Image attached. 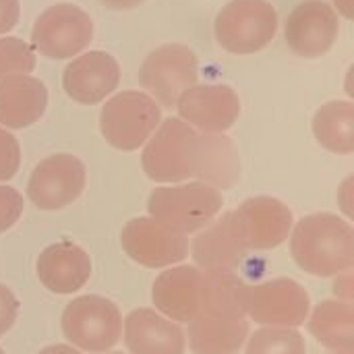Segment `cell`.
I'll return each instance as SVG.
<instances>
[{"mask_svg":"<svg viewBox=\"0 0 354 354\" xmlns=\"http://www.w3.org/2000/svg\"><path fill=\"white\" fill-rule=\"evenodd\" d=\"M309 332L336 354L354 353V309L351 301H322L311 317Z\"/></svg>","mask_w":354,"mask_h":354,"instance_id":"obj_22","label":"cell"},{"mask_svg":"<svg viewBox=\"0 0 354 354\" xmlns=\"http://www.w3.org/2000/svg\"><path fill=\"white\" fill-rule=\"evenodd\" d=\"M23 214V197L17 189L0 185V234L15 226Z\"/></svg>","mask_w":354,"mask_h":354,"instance_id":"obj_27","label":"cell"},{"mask_svg":"<svg viewBox=\"0 0 354 354\" xmlns=\"http://www.w3.org/2000/svg\"><path fill=\"white\" fill-rule=\"evenodd\" d=\"M197 56L183 44H164L156 48L141 64V85L164 106H176L178 97L197 83Z\"/></svg>","mask_w":354,"mask_h":354,"instance_id":"obj_9","label":"cell"},{"mask_svg":"<svg viewBox=\"0 0 354 354\" xmlns=\"http://www.w3.org/2000/svg\"><path fill=\"white\" fill-rule=\"evenodd\" d=\"M39 282L54 295H73L81 290L91 276L87 251L71 241L46 247L35 263Z\"/></svg>","mask_w":354,"mask_h":354,"instance_id":"obj_18","label":"cell"},{"mask_svg":"<svg viewBox=\"0 0 354 354\" xmlns=\"http://www.w3.org/2000/svg\"><path fill=\"white\" fill-rule=\"evenodd\" d=\"M39 354H81L79 351H75L73 346H66V344H52L44 351H39Z\"/></svg>","mask_w":354,"mask_h":354,"instance_id":"obj_31","label":"cell"},{"mask_svg":"<svg viewBox=\"0 0 354 354\" xmlns=\"http://www.w3.org/2000/svg\"><path fill=\"white\" fill-rule=\"evenodd\" d=\"M62 334L81 351L106 353L120 340L122 315L110 299L79 297L62 313Z\"/></svg>","mask_w":354,"mask_h":354,"instance_id":"obj_7","label":"cell"},{"mask_svg":"<svg viewBox=\"0 0 354 354\" xmlns=\"http://www.w3.org/2000/svg\"><path fill=\"white\" fill-rule=\"evenodd\" d=\"M124 342L133 354H185V332L153 309H135L124 319Z\"/></svg>","mask_w":354,"mask_h":354,"instance_id":"obj_19","label":"cell"},{"mask_svg":"<svg viewBox=\"0 0 354 354\" xmlns=\"http://www.w3.org/2000/svg\"><path fill=\"white\" fill-rule=\"evenodd\" d=\"M48 106L46 85L27 75H12L0 81V124L25 129L37 122Z\"/></svg>","mask_w":354,"mask_h":354,"instance_id":"obj_21","label":"cell"},{"mask_svg":"<svg viewBox=\"0 0 354 354\" xmlns=\"http://www.w3.org/2000/svg\"><path fill=\"white\" fill-rule=\"evenodd\" d=\"M0 354H4V351H2V348H0Z\"/></svg>","mask_w":354,"mask_h":354,"instance_id":"obj_33","label":"cell"},{"mask_svg":"<svg viewBox=\"0 0 354 354\" xmlns=\"http://www.w3.org/2000/svg\"><path fill=\"white\" fill-rule=\"evenodd\" d=\"M21 15L19 0H0V35L10 31Z\"/></svg>","mask_w":354,"mask_h":354,"instance_id":"obj_29","label":"cell"},{"mask_svg":"<svg viewBox=\"0 0 354 354\" xmlns=\"http://www.w3.org/2000/svg\"><path fill=\"white\" fill-rule=\"evenodd\" d=\"M313 133L322 147L334 153L354 151V106L351 102H330L313 118Z\"/></svg>","mask_w":354,"mask_h":354,"instance_id":"obj_23","label":"cell"},{"mask_svg":"<svg viewBox=\"0 0 354 354\" xmlns=\"http://www.w3.org/2000/svg\"><path fill=\"white\" fill-rule=\"evenodd\" d=\"M178 114L207 135L228 131L239 114L241 100L228 85H193L176 102Z\"/></svg>","mask_w":354,"mask_h":354,"instance_id":"obj_15","label":"cell"},{"mask_svg":"<svg viewBox=\"0 0 354 354\" xmlns=\"http://www.w3.org/2000/svg\"><path fill=\"white\" fill-rule=\"evenodd\" d=\"M21 147L15 135L0 129V180H10L19 172Z\"/></svg>","mask_w":354,"mask_h":354,"instance_id":"obj_26","label":"cell"},{"mask_svg":"<svg viewBox=\"0 0 354 354\" xmlns=\"http://www.w3.org/2000/svg\"><path fill=\"white\" fill-rule=\"evenodd\" d=\"M85 183V164L71 153H56L33 168L27 183V195L37 209H62L81 197Z\"/></svg>","mask_w":354,"mask_h":354,"instance_id":"obj_11","label":"cell"},{"mask_svg":"<svg viewBox=\"0 0 354 354\" xmlns=\"http://www.w3.org/2000/svg\"><path fill=\"white\" fill-rule=\"evenodd\" d=\"M160 118L162 112L153 97L129 89L106 102L100 114V131L112 147L135 151L151 137Z\"/></svg>","mask_w":354,"mask_h":354,"instance_id":"obj_6","label":"cell"},{"mask_svg":"<svg viewBox=\"0 0 354 354\" xmlns=\"http://www.w3.org/2000/svg\"><path fill=\"white\" fill-rule=\"evenodd\" d=\"M216 39L232 54L263 50L278 31V12L268 0H232L216 17Z\"/></svg>","mask_w":354,"mask_h":354,"instance_id":"obj_5","label":"cell"},{"mask_svg":"<svg viewBox=\"0 0 354 354\" xmlns=\"http://www.w3.org/2000/svg\"><path fill=\"white\" fill-rule=\"evenodd\" d=\"M100 2L108 8H135L143 0H100Z\"/></svg>","mask_w":354,"mask_h":354,"instance_id":"obj_30","label":"cell"},{"mask_svg":"<svg viewBox=\"0 0 354 354\" xmlns=\"http://www.w3.org/2000/svg\"><path fill=\"white\" fill-rule=\"evenodd\" d=\"M305 338L295 328L257 330L247 344V354H305Z\"/></svg>","mask_w":354,"mask_h":354,"instance_id":"obj_24","label":"cell"},{"mask_svg":"<svg viewBox=\"0 0 354 354\" xmlns=\"http://www.w3.org/2000/svg\"><path fill=\"white\" fill-rule=\"evenodd\" d=\"M124 253L139 266L158 270L168 268L187 257V234L162 224L151 216H139L124 224L120 232Z\"/></svg>","mask_w":354,"mask_h":354,"instance_id":"obj_12","label":"cell"},{"mask_svg":"<svg viewBox=\"0 0 354 354\" xmlns=\"http://www.w3.org/2000/svg\"><path fill=\"white\" fill-rule=\"evenodd\" d=\"M17 315H19L17 297L10 292V288L0 284V336H4L15 326Z\"/></svg>","mask_w":354,"mask_h":354,"instance_id":"obj_28","label":"cell"},{"mask_svg":"<svg viewBox=\"0 0 354 354\" xmlns=\"http://www.w3.org/2000/svg\"><path fill=\"white\" fill-rule=\"evenodd\" d=\"M309 307V295L297 280L278 278L247 286L245 309L257 324L272 328H297L307 322Z\"/></svg>","mask_w":354,"mask_h":354,"instance_id":"obj_10","label":"cell"},{"mask_svg":"<svg viewBox=\"0 0 354 354\" xmlns=\"http://www.w3.org/2000/svg\"><path fill=\"white\" fill-rule=\"evenodd\" d=\"M35 68L33 50L19 37L0 39V81L12 75H27Z\"/></svg>","mask_w":354,"mask_h":354,"instance_id":"obj_25","label":"cell"},{"mask_svg":"<svg viewBox=\"0 0 354 354\" xmlns=\"http://www.w3.org/2000/svg\"><path fill=\"white\" fill-rule=\"evenodd\" d=\"M193 259L199 270H228L236 272L247 259V247L243 245L232 212L224 214L220 220L205 226V230L193 241Z\"/></svg>","mask_w":354,"mask_h":354,"instance_id":"obj_20","label":"cell"},{"mask_svg":"<svg viewBox=\"0 0 354 354\" xmlns=\"http://www.w3.org/2000/svg\"><path fill=\"white\" fill-rule=\"evenodd\" d=\"M247 284L236 272L203 270V301L189 324L193 354H236L249 338Z\"/></svg>","mask_w":354,"mask_h":354,"instance_id":"obj_2","label":"cell"},{"mask_svg":"<svg viewBox=\"0 0 354 354\" xmlns=\"http://www.w3.org/2000/svg\"><path fill=\"white\" fill-rule=\"evenodd\" d=\"M340 8V12L346 17V19H353L354 10H353V0H334Z\"/></svg>","mask_w":354,"mask_h":354,"instance_id":"obj_32","label":"cell"},{"mask_svg":"<svg viewBox=\"0 0 354 354\" xmlns=\"http://www.w3.org/2000/svg\"><path fill=\"white\" fill-rule=\"evenodd\" d=\"M120 81L118 60L106 52H87L62 73V87L79 104L93 106L108 97Z\"/></svg>","mask_w":354,"mask_h":354,"instance_id":"obj_17","label":"cell"},{"mask_svg":"<svg viewBox=\"0 0 354 354\" xmlns=\"http://www.w3.org/2000/svg\"><path fill=\"white\" fill-rule=\"evenodd\" d=\"M236 232L247 251L280 247L292 230V212L276 197H251L232 212Z\"/></svg>","mask_w":354,"mask_h":354,"instance_id":"obj_13","label":"cell"},{"mask_svg":"<svg viewBox=\"0 0 354 354\" xmlns=\"http://www.w3.org/2000/svg\"><path fill=\"white\" fill-rule=\"evenodd\" d=\"M110 354H122V353H110Z\"/></svg>","mask_w":354,"mask_h":354,"instance_id":"obj_34","label":"cell"},{"mask_svg":"<svg viewBox=\"0 0 354 354\" xmlns=\"http://www.w3.org/2000/svg\"><path fill=\"white\" fill-rule=\"evenodd\" d=\"M151 301L170 322L191 324L203 301V270L195 266H176L158 276L151 288Z\"/></svg>","mask_w":354,"mask_h":354,"instance_id":"obj_16","label":"cell"},{"mask_svg":"<svg viewBox=\"0 0 354 354\" xmlns=\"http://www.w3.org/2000/svg\"><path fill=\"white\" fill-rule=\"evenodd\" d=\"M141 164L156 183L199 178L214 189H230L241 176L234 143L224 135H199L180 118H168L143 149Z\"/></svg>","mask_w":354,"mask_h":354,"instance_id":"obj_1","label":"cell"},{"mask_svg":"<svg viewBox=\"0 0 354 354\" xmlns=\"http://www.w3.org/2000/svg\"><path fill=\"white\" fill-rule=\"evenodd\" d=\"M222 195L205 183L158 187L147 199L149 216L180 234L197 232L214 222L222 212Z\"/></svg>","mask_w":354,"mask_h":354,"instance_id":"obj_4","label":"cell"},{"mask_svg":"<svg viewBox=\"0 0 354 354\" xmlns=\"http://www.w3.org/2000/svg\"><path fill=\"white\" fill-rule=\"evenodd\" d=\"M290 253L311 276H340L354 263L353 226L334 214L305 216L292 230Z\"/></svg>","mask_w":354,"mask_h":354,"instance_id":"obj_3","label":"cell"},{"mask_svg":"<svg viewBox=\"0 0 354 354\" xmlns=\"http://www.w3.org/2000/svg\"><path fill=\"white\" fill-rule=\"evenodd\" d=\"M338 15L324 0H305L286 19V44L305 58L328 54L338 39Z\"/></svg>","mask_w":354,"mask_h":354,"instance_id":"obj_14","label":"cell"},{"mask_svg":"<svg viewBox=\"0 0 354 354\" xmlns=\"http://www.w3.org/2000/svg\"><path fill=\"white\" fill-rule=\"evenodd\" d=\"M93 39V21L77 4H54L46 8L31 29L33 48L54 60L73 58Z\"/></svg>","mask_w":354,"mask_h":354,"instance_id":"obj_8","label":"cell"}]
</instances>
